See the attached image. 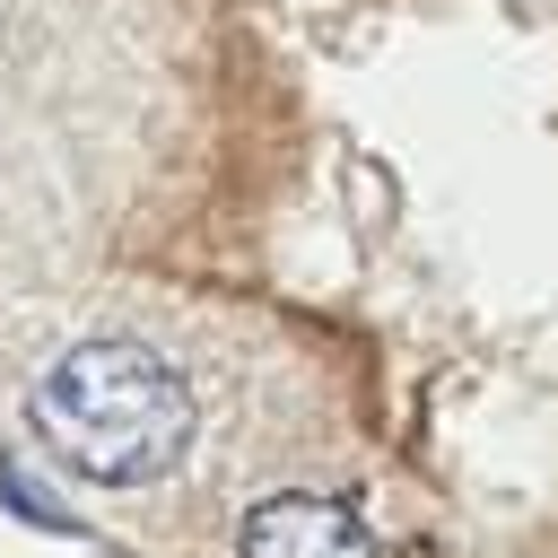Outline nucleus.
Wrapping results in <instances>:
<instances>
[{
    "label": "nucleus",
    "mask_w": 558,
    "mask_h": 558,
    "mask_svg": "<svg viewBox=\"0 0 558 558\" xmlns=\"http://www.w3.org/2000/svg\"><path fill=\"white\" fill-rule=\"evenodd\" d=\"M26 418H35V445L96 488H140V480L174 471L192 445V392L140 340L61 349L44 366V384L26 392Z\"/></svg>",
    "instance_id": "obj_1"
},
{
    "label": "nucleus",
    "mask_w": 558,
    "mask_h": 558,
    "mask_svg": "<svg viewBox=\"0 0 558 558\" xmlns=\"http://www.w3.org/2000/svg\"><path fill=\"white\" fill-rule=\"evenodd\" d=\"M235 549H244V558H384L375 532L357 523V506L314 497V488H279V497H262V506L244 514Z\"/></svg>",
    "instance_id": "obj_2"
}]
</instances>
